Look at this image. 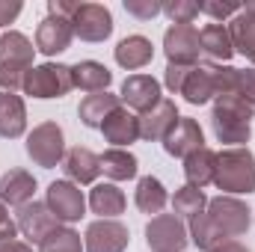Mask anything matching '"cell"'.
Here are the masks:
<instances>
[{
    "label": "cell",
    "instance_id": "cell-1",
    "mask_svg": "<svg viewBox=\"0 0 255 252\" xmlns=\"http://www.w3.org/2000/svg\"><path fill=\"white\" fill-rule=\"evenodd\" d=\"M253 226V208L247 202H241L238 196H217L208 199V208L190 220V244L196 250L211 252L214 247L244 238Z\"/></svg>",
    "mask_w": 255,
    "mask_h": 252
},
{
    "label": "cell",
    "instance_id": "cell-2",
    "mask_svg": "<svg viewBox=\"0 0 255 252\" xmlns=\"http://www.w3.org/2000/svg\"><path fill=\"white\" fill-rule=\"evenodd\" d=\"M253 119H255V107L247 104L244 98H238V95L214 98L211 127H214V136L220 142H226L229 148H241L253 139Z\"/></svg>",
    "mask_w": 255,
    "mask_h": 252
},
{
    "label": "cell",
    "instance_id": "cell-3",
    "mask_svg": "<svg viewBox=\"0 0 255 252\" xmlns=\"http://www.w3.org/2000/svg\"><path fill=\"white\" fill-rule=\"evenodd\" d=\"M214 184L226 196H244V193L250 196V193H255V154L247 145L217 151Z\"/></svg>",
    "mask_w": 255,
    "mask_h": 252
},
{
    "label": "cell",
    "instance_id": "cell-4",
    "mask_svg": "<svg viewBox=\"0 0 255 252\" xmlns=\"http://www.w3.org/2000/svg\"><path fill=\"white\" fill-rule=\"evenodd\" d=\"M74 89L71 80V65L63 63H42L33 65L24 77V95L48 101V98H65Z\"/></svg>",
    "mask_w": 255,
    "mask_h": 252
},
{
    "label": "cell",
    "instance_id": "cell-5",
    "mask_svg": "<svg viewBox=\"0 0 255 252\" xmlns=\"http://www.w3.org/2000/svg\"><path fill=\"white\" fill-rule=\"evenodd\" d=\"M27 157L42 166V169H54L65 160V136L63 127L57 122H42L27 133Z\"/></svg>",
    "mask_w": 255,
    "mask_h": 252
},
{
    "label": "cell",
    "instance_id": "cell-6",
    "mask_svg": "<svg viewBox=\"0 0 255 252\" xmlns=\"http://www.w3.org/2000/svg\"><path fill=\"white\" fill-rule=\"evenodd\" d=\"M145 244L151 252H184L190 244V235L175 214H157L145 226Z\"/></svg>",
    "mask_w": 255,
    "mask_h": 252
},
{
    "label": "cell",
    "instance_id": "cell-7",
    "mask_svg": "<svg viewBox=\"0 0 255 252\" xmlns=\"http://www.w3.org/2000/svg\"><path fill=\"white\" fill-rule=\"evenodd\" d=\"M68 21L74 36L83 42H104L113 36V15L104 3H77Z\"/></svg>",
    "mask_w": 255,
    "mask_h": 252
},
{
    "label": "cell",
    "instance_id": "cell-8",
    "mask_svg": "<svg viewBox=\"0 0 255 252\" xmlns=\"http://www.w3.org/2000/svg\"><path fill=\"white\" fill-rule=\"evenodd\" d=\"M163 54L175 65H199L202 57V39L193 24H172L163 33Z\"/></svg>",
    "mask_w": 255,
    "mask_h": 252
},
{
    "label": "cell",
    "instance_id": "cell-9",
    "mask_svg": "<svg viewBox=\"0 0 255 252\" xmlns=\"http://www.w3.org/2000/svg\"><path fill=\"white\" fill-rule=\"evenodd\" d=\"M45 205L51 208V214L57 217L60 226H71V223H77L86 214V199H83L80 187L71 184V181H54L48 187Z\"/></svg>",
    "mask_w": 255,
    "mask_h": 252
},
{
    "label": "cell",
    "instance_id": "cell-10",
    "mask_svg": "<svg viewBox=\"0 0 255 252\" xmlns=\"http://www.w3.org/2000/svg\"><path fill=\"white\" fill-rule=\"evenodd\" d=\"M130 244V232L119 220H95L83 235L86 252H125Z\"/></svg>",
    "mask_w": 255,
    "mask_h": 252
},
{
    "label": "cell",
    "instance_id": "cell-11",
    "mask_svg": "<svg viewBox=\"0 0 255 252\" xmlns=\"http://www.w3.org/2000/svg\"><path fill=\"white\" fill-rule=\"evenodd\" d=\"M160 98H163L160 83L151 74H130L119 89V101L125 104V110H136V113H148L151 107L160 104Z\"/></svg>",
    "mask_w": 255,
    "mask_h": 252
},
{
    "label": "cell",
    "instance_id": "cell-12",
    "mask_svg": "<svg viewBox=\"0 0 255 252\" xmlns=\"http://www.w3.org/2000/svg\"><path fill=\"white\" fill-rule=\"evenodd\" d=\"M15 223H18V232H21L30 244H36V247L60 226L57 217L51 214V208H48L45 202H36V199L18 208V220H15Z\"/></svg>",
    "mask_w": 255,
    "mask_h": 252
},
{
    "label": "cell",
    "instance_id": "cell-13",
    "mask_svg": "<svg viewBox=\"0 0 255 252\" xmlns=\"http://www.w3.org/2000/svg\"><path fill=\"white\" fill-rule=\"evenodd\" d=\"M71 39H74L71 21L60 18V15H45L36 27V51L45 57H57V54L68 51Z\"/></svg>",
    "mask_w": 255,
    "mask_h": 252
},
{
    "label": "cell",
    "instance_id": "cell-14",
    "mask_svg": "<svg viewBox=\"0 0 255 252\" xmlns=\"http://www.w3.org/2000/svg\"><path fill=\"white\" fill-rule=\"evenodd\" d=\"M199 148H205V133H202V127L196 119L190 116H181L175 127L163 136V151L169 154V157H187L193 151H199Z\"/></svg>",
    "mask_w": 255,
    "mask_h": 252
},
{
    "label": "cell",
    "instance_id": "cell-15",
    "mask_svg": "<svg viewBox=\"0 0 255 252\" xmlns=\"http://www.w3.org/2000/svg\"><path fill=\"white\" fill-rule=\"evenodd\" d=\"M214 77H217V98L238 95L255 107V68H232L214 63Z\"/></svg>",
    "mask_w": 255,
    "mask_h": 252
},
{
    "label": "cell",
    "instance_id": "cell-16",
    "mask_svg": "<svg viewBox=\"0 0 255 252\" xmlns=\"http://www.w3.org/2000/svg\"><path fill=\"white\" fill-rule=\"evenodd\" d=\"M178 119H181V116H178L175 101L160 98V104H157V107H151L148 113H142V116H139V136H142V139H148V142H163V136L175 127Z\"/></svg>",
    "mask_w": 255,
    "mask_h": 252
},
{
    "label": "cell",
    "instance_id": "cell-17",
    "mask_svg": "<svg viewBox=\"0 0 255 252\" xmlns=\"http://www.w3.org/2000/svg\"><path fill=\"white\" fill-rule=\"evenodd\" d=\"M63 172L71 184H92L101 172V157L86 145H74L65 151Z\"/></svg>",
    "mask_w": 255,
    "mask_h": 252
},
{
    "label": "cell",
    "instance_id": "cell-18",
    "mask_svg": "<svg viewBox=\"0 0 255 252\" xmlns=\"http://www.w3.org/2000/svg\"><path fill=\"white\" fill-rule=\"evenodd\" d=\"M101 133H104V139H107L113 148H128L130 142L139 139V116H133L130 110L119 107V110H113V113L104 119Z\"/></svg>",
    "mask_w": 255,
    "mask_h": 252
},
{
    "label": "cell",
    "instance_id": "cell-19",
    "mask_svg": "<svg viewBox=\"0 0 255 252\" xmlns=\"http://www.w3.org/2000/svg\"><path fill=\"white\" fill-rule=\"evenodd\" d=\"M181 95L187 104H208L211 98H217V77H214V63H199L190 68Z\"/></svg>",
    "mask_w": 255,
    "mask_h": 252
},
{
    "label": "cell",
    "instance_id": "cell-20",
    "mask_svg": "<svg viewBox=\"0 0 255 252\" xmlns=\"http://www.w3.org/2000/svg\"><path fill=\"white\" fill-rule=\"evenodd\" d=\"M33 193H36V178L27 169H9L0 175V202L3 205L21 208V205L33 202Z\"/></svg>",
    "mask_w": 255,
    "mask_h": 252
},
{
    "label": "cell",
    "instance_id": "cell-21",
    "mask_svg": "<svg viewBox=\"0 0 255 252\" xmlns=\"http://www.w3.org/2000/svg\"><path fill=\"white\" fill-rule=\"evenodd\" d=\"M27 130V107L24 98L15 92H0V136L18 139Z\"/></svg>",
    "mask_w": 255,
    "mask_h": 252
},
{
    "label": "cell",
    "instance_id": "cell-22",
    "mask_svg": "<svg viewBox=\"0 0 255 252\" xmlns=\"http://www.w3.org/2000/svg\"><path fill=\"white\" fill-rule=\"evenodd\" d=\"M33 54H36V48H33V42L24 33L9 30V33L0 36V65H12V68L30 71L33 68Z\"/></svg>",
    "mask_w": 255,
    "mask_h": 252
},
{
    "label": "cell",
    "instance_id": "cell-23",
    "mask_svg": "<svg viewBox=\"0 0 255 252\" xmlns=\"http://www.w3.org/2000/svg\"><path fill=\"white\" fill-rule=\"evenodd\" d=\"M71 80H74V89H83V92H107V86L113 83V71L104 63H95V60H80V63L71 65Z\"/></svg>",
    "mask_w": 255,
    "mask_h": 252
},
{
    "label": "cell",
    "instance_id": "cell-24",
    "mask_svg": "<svg viewBox=\"0 0 255 252\" xmlns=\"http://www.w3.org/2000/svg\"><path fill=\"white\" fill-rule=\"evenodd\" d=\"M199 39H202V54H205L208 60H214L217 65L229 63V60L235 57L232 33H229V27H226V24H214V21H211L208 27H202Z\"/></svg>",
    "mask_w": 255,
    "mask_h": 252
},
{
    "label": "cell",
    "instance_id": "cell-25",
    "mask_svg": "<svg viewBox=\"0 0 255 252\" xmlns=\"http://www.w3.org/2000/svg\"><path fill=\"white\" fill-rule=\"evenodd\" d=\"M116 63L128 68V71H136V68H145V65L154 60V45L145 39V36H125L116 51H113Z\"/></svg>",
    "mask_w": 255,
    "mask_h": 252
},
{
    "label": "cell",
    "instance_id": "cell-26",
    "mask_svg": "<svg viewBox=\"0 0 255 252\" xmlns=\"http://www.w3.org/2000/svg\"><path fill=\"white\" fill-rule=\"evenodd\" d=\"M122 107V101H119V95H110V92H92V95H86L83 101H80V107H77V116H80V122L86 127H98L104 125V119L113 113V110H119Z\"/></svg>",
    "mask_w": 255,
    "mask_h": 252
},
{
    "label": "cell",
    "instance_id": "cell-27",
    "mask_svg": "<svg viewBox=\"0 0 255 252\" xmlns=\"http://www.w3.org/2000/svg\"><path fill=\"white\" fill-rule=\"evenodd\" d=\"M214 172H217V151H211L208 145L193 151L184 157V178L190 187H208L214 184Z\"/></svg>",
    "mask_w": 255,
    "mask_h": 252
},
{
    "label": "cell",
    "instance_id": "cell-28",
    "mask_svg": "<svg viewBox=\"0 0 255 252\" xmlns=\"http://www.w3.org/2000/svg\"><path fill=\"white\" fill-rule=\"evenodd\" d=\"M133 202H136V208H139L142 214L157 217V214L166 208L169 193H166V187H163V181H160V178H154V175H142V178L136 181Z\"/></svg>",
    "mask_w": 255,
    "mask_h": 252
},
{
    "label": "cell",
    "instance_id": "cell-29",
    "mask_svg": "<svg viewBox=\"0 0 255 252\" xmlns=\"http://www.w3.org/2000/svg\"><path fill=\"white\" fill-rule=\"evenodd\" d=\"M125 193L116 184H95L89 193V208L101 220H116L119 214H125Z\"/></svg>",
    "mask_w": 255,
    "mask_h": 252
},
{
    "label": "cell",
    "instance_id": "cell-30",
    "mask_svg": "<svg viewBox=\"0 0 255 252\" xmlns=\"http://www.w3.org/2000/svg\"><path fill=\"white\" fill-rule=\"evenodd\" d=\"M229 33H232V45H235V54H244L250 63L255 65V12L241 9L232 24H229Z\"/></svg>",
    "mask_w": 255,
    "mask_h": 252
},
{
    "label": "cell",
    "instance_id": "cell-31",
    "mask_svg": "<svg viewBox=\"0 0 255 252\" xmlns=\"http://www.w3.org/2000/svg\"><path fill=\"white\" fill-rule=\"evenodd\" d=\"M101 172L113 181H128V178H136L139 160L128 148H107L101 154Z\"/></svg>",
    "mask_w": 255,
    "mask_h": 252
},
{
    "label": "cell",
    "instance_id": "cell-32",
    "mask_svg": "<svg viewBox=\"0 0 255 252\" xmlns=\"http://www.w3.org/2000/svg\"><path fill=\"white\" fill-rule=\"evenodd\" d=\"M205 208H208V196L199 187L184 184L181 190H175V196H172V211H175V217L193 220V217H199Z\"/></svg>",
    "mask_w": 255,
    "mask_h": 252
},
{
    "label": "cell",
    "instance_id": "cell-33",
    "mask_svg": "<svg viewBox=\"0 0 255 252\" xmlns=\"http://www.w3.org/2000/svg\"><path fill=\"white\" fill-rule=\"evenodd\" d=\"M39 252H86V250H83L80 235H77L71 226H57V229L39 244Z\"/></svg>",
    "mask_w": 255,
    "mask_h": 252
},
{
    "label": "cell",
    "instance_id": "cell-34",
    "mask_svg": "<svg viewBox=\"0 0 255 252\" xmlns=\"http://www.w3.org/2000/svg\"><path fill=\"white\" fill-rule=\"evenodd\" d=\"M163 15L172 24H193L199 18V3H193V0H169V3H163Z\"/></svg>",
    "mask_w": 255,
    "mask_h": 252
},
{
    "label": "cell",
    "instance_id": "cell-35",
    "mask_svg": "<svg viewBox=\"0 0 255 252\" xmlns=\"http://www.w3.org/2000/svg\"><path fill=\"white\" fill-rule=\"evenodd\" d=\"M241 9H244L241 3H211V0L199 3V15H208V18H214V24H223L226 18H235Z\"/></svg>",
    "mask_w": 255,
    "mask_h": 252
},
{
    "label": "cell",
    "instance_id": "cell-36",
    "mask_svg": "<svg viewBox=\"0 0 255 252\" xmlns=\"http://www.w3.org/2000/svg\"><path fill=\"white\" fill-rule=\"evenodd\" d=\"M125 12L139 18V21H151L154 15L163 12V3H157V0H125Z\"/></svg>",
    "mask_w": 255,
    "mask_h": 252
},
{
    "label": "cell",
    "instance_id": "cell-37",
    "mask_svg": "<svg viewBox=\"0 0 255 252\" xmlns=\"http://www.w3.org/2000/svg\"><path fill=\"white\" fill-rule=\"evenodd\" d=\"M190 68H193V65L166 63V71H163V83H166V89H169V92H175V95H181V86H184V80H187Z\"/></svg>",
    "mask_w": 255,
    "mask_h": 252
},
{
    "label": "cell",
    "instance_id": "cell-38",
    "mask_svg": "<svg viewBox=\"0 0 255 252\" xmlns=\"http://www.w3.org/2000/svg\"><path fill=\"white\" fill-rule=\"evenodd\" d=\"M12 241H18V223L9 217L6 205L0 202V247L3 244H12Z\"/></svg>",
    "mask_w": 255,
    "mask_h": 252
},
{
    "label": "cell",
    "instance_id": "cell-39",
    "mask_svg": "<svg viewBox=\"0 0 255 252\" xmlns=\"http://www.w3.org/2000/svg\"><path fill=\"white\" fill-rule=\"evenodd\" d=\"M21 9H24V3H18V0H0V27L12 24L21 15Z\"/></svg>",
    "mask_w": 255,
    "mask_h": 252
},
{
    "label": "cell",
    "instance_id": "cell-40",
    "mask_svg": "<svg viewBox=\"0 0 255 252\" xmlns=\"http://www.w3.org/2000/svg\"><path fill=\"white\" fill-rule=\"evenodd\" d=\"M211 252H250L241 241H226V244H220V247H214Z\"/></svg>",
    "mask_w": 255,
    "mask_h": 252
},
{
    "label": "cell",
    "instance_id": "cell-41",
    "mask_svg": "<svg viewBox=\"0 0 255 252\" xmlns=\"http://www.w3.org/2000/svg\"><path fill=\"white\" fill-rule=\"evenodd\" d=\"M0 252H33V247L24 244V241H12V244H3Z\"/></svg>",
    "mask_w": 255,
    "mask_h": 252
}]
</instances>
